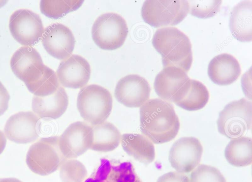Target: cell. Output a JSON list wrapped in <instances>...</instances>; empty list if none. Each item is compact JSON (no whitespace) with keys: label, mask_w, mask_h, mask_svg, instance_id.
I'll return each instance as SVG.
<instances>
[{"label":"cell","mask_w":252,"mask_h":182,"mask_svg":"<svg viewBox=\"0 0 252 182\" xmlns=\"http://www.w3.org/2000/svg\"><path fill=\"white\" fill-rule=\"evenodd\" d=\"M140 125L142 134L155 144L173 140L180 126L172 105L158 98L150 99L140 107Z\"/></svg>","instance_id":"obj_1"},{"label":"cell","mask_w":252,"mask_h":182,"mask_svg":"<svg viewBox=\"0 0 252 182\" xmlns=\"http://www.w3.org/2000/svg\"><path fill=\"white\" fill-rule=\"evenodd\" d=\"M152 44L161 55L164 67L175 66L189 71L192 62V46L184 32L173 27L158 29L153 36Z\"/></svg>","instance_id":"obj_2"},{"label":"cell","mask_w":252,"mask_h":182,"mask_svg":"<svg viewBox=\"0 0 252 182\" xmlns=\"http://www.w3.org/2000/svg\"><path fill=\"white\" fill-rule=\"evenodd\" d=\"M113 107L110 92L104 87L92 84L80 91L77 99L78 111L85 122L94 126L105 121Z\"/></svg>","instance_id":"obj_3"},{"label":"cell","mask_w":252,"mask_h":182,"mask_svg":"<svg viewBox=\"0 0 252 182\" xmlns=\"http://www.w3.org/2000/svg\"><path fill=\"white\" fill-rule=\"evenodd\" d=\"M58 139V136L42 138L30 147L26 162L32 172L46 176L60 168L65 158L60 151Z\"/></svg>","instance_id":"obj_4"},{"label":"cell","mask_w":252,"mask_h":182,"mask_svg":"<svg viewBox=\"0 0 252 182\" xmlns=\"http://www.w3.org/2000/svg\"><path fill=\"white\" fill-rule=\"evenodd\" d=\"M252 112L251 100L242 98L229 102L219 114L218 131L231 139L242 136L252 127Z\"/></svg>","instance_id":"obj_5"},{"label":"cell","mask_w":252,"mask_h":182,"mask_svg":"<svg viewBox=\"0 0 252 182\" xmlns=\"http://www.w3.org/2000/svg\"><path fill=\"white\" fill-rule=\"evenodd\" d=\"M128 30L126 20L118 14L109 12L97 17L92 28L93 39L100 48L113 50L124 43Z\"/></svg>","instance_id":"obj_6"},{"label":"cell","mask_w":252,"mask_h":182,"mask_svg":"<svg viewBox=\"0 0 252 182\" xmlns=\"http://www.w3.org/2000/svg\"><path fill=\"white\" fill-rule=\"evenodd\" d=\"M189 13L188 0H146L141 8L144 22L155 28L177 25Z\"/></svg>","instance_id":"obj_7"},{"label":"cell","mask_w":252,"mask_h":182,"mask_svg":"<svg viewBox=\"0 0 252 182\" xmlns=\"http://www.w3.org/2000/svg\"><path fill=\"white\" fill-rule=\"evenodd\" d=\"M9 28L13 38L24 46H32L42 37L44 28L41 18L28 9H20L10 16Z\"/></svg>","instance_id":"obj_8"},{"label":"cell","mask_w":252,"mask_h":182,"mask_svg":"<svg viewBox=\"0 0 252 182\" xmlns=\"http://www.w3.org/2000/svg\"><path fill=\"white\" fill-rule=\"evenodd\" d=\"M92 126L77 121L71 123L59 137L60 151L65 159H75L90 148Z\"/></svg>","instance_id":"obj_9"},{"label":"cell","mask_w":252,"mask_h":182,"mask_svg":"<svg viewBox=\"0 0 252 182\" xmlns=\"http://www.w3.org/2000/svg\"><path fill=\"white\" fill-rule=\"evenodd\" d=\"M203 153L199 140L193 137L180 138L172 146L169 153V161L177 172L187 173L199 164Z\"/></svg>","instance_id":"obj_10"},{"label":"cell","mask_w":252,"mask_h":182,"mask_svg":"<svg viewBox=\"0 0 252 182\" xmlns=\"http://www.w3.org/2000/svg\"><path fill=\"white\" fill-rule=\"evenodd\" d=\"M39 118L32 111H21L7 120L4 132L10 141L17 144H28L35 141L39 136Z\"/></svg>","instance_id":"obj_11"},{"label":"cell","mask_w":252,"mask_h":182,"mask_svg":"<svg viewBox=\"0 0 252 182\" xmlns=\"http://www.w3.org/2000/svg\"><path fill=\"white\" fill-rule=\"evenodd\" d=\"M151 88L148 81L137 74H129L119 80L114 94L118 102L129 108L140 107L149 99Z\"/></svg>","instance_id":"obj_12"},{"label":"cell","mask_w":252,"mask_h":182,"mask_svg":"<svg viewBox=\"0 0 252 182\" xmlns=\"http://www.w3.org/2000/svg\"><path fill=\"white\" fill-rule=\"evenodd\" d=\"M42 43L49 55L58 60H64L72 54L75 40L67 27L60 23H53L44 29Z\"/></svg>","instance_id":"obj_13"},{"label":"cell","mask_w":252,"mask_h":182,"mask_svg":"<svg viewBox=\"0 0 252 182\" xmlns=\"http://www.w3.org/2000/svg\"><path fill=\"white\" fill-rule=\"evenodd\" d=\"M91 72L88 61L82 56L73 54L60 63L56 74L63 87L76 89L86 86Z\"/></svg>","instance_id":"obj_14"},{"label":"cell","mask_w":252,"mask_h":182,"mask_svg":"<svg viewBox=\"0 0 252 182\" xmlns=\"http://www.w3.org/2000/svg\"><path fill=\"white\" fill-rule=\"evenodd\" d=\"M23 81L31 92L39 97L54 93L60 86L56 73L43 63L31 68Z\"/></svg>","instance_id":"obj_15"},{"label":"cell","mask_w":252,"mask_h":182,"mask_svg":"<svg viewBox=\"0 0 252 182\" xmlns=\"http://www.w3.org/2000/svg\"><path fill=\"white\" fill-rule=\"evenodd\" d=\"M209 93L201 82L189 78L174 93L172 102L188 111L203 108L207 103Z\"/></svg>","instance_id":"obj_16"},{"label":"cell","mask_w":252,"mask_h":182,"mask_svg":"<svg viewBox=\"0 0 252 182\" xmlns=\"http://www.w3.org/2000/svg\"><path fill=\"white\" fill-rule=\"evenodd\" d=\"M241 73L240 64L232 55L227 53L219 54L210 61L208 74L213 82L220 86L232 84Z\"/></svg>","instance_id":"obj_17"},{"label":"cell","mask_w":252,"mask_h":182,"mask_svg":"<svg viewBox=\"0 0 252 182\" xmlns=\"http://www.w3.org/2000/svg\"><path fill=\"white\" fill-rule=\"evenodd\" d=\"M33 112L39 118L57 119L66 111L68 97L63 87L60 86L54 93L44 97L34 95L32 99Z\"/></svg>","instance_id":"obj_18"},{"label":"cell","mask_w":252,"mask_h":182,"mask_svg":"<svg viewBox=\"0 0 252 182\" xmlns=\"http://www.w3.org/2000/svg\"><path fill=\"white\" fill-rule=\"evenodd\" d=\"M189 78L187 73L180 68L165 67L155 78V91L160 99L172 102L173 95Z\"/></svg>","instance_id":"obj_19"},{"label":"cell","mask_w":252,"mask_h":182,"mask_svg":"<svg viewBox=\"0 0 252 182\" xmlns=\"http://www.w3.org/2000/svg\"><path fill=\"white\" fill-rule=\"evenodd\" d=\"M252 1H242L235 5L231 12L229 28L232 35L241 42L252 40Z\"/></svg>","instance_id":"obj_20"},{"label":"cell","mask_w":252,"mask_h":182,"mask_svg":"<svg viewBox=\"0 0 252 182\" xmlns=\"http://www.w3.org/2000/svg\"><path fill=\"white\" fill-rule=\"evenodd\" d=\"M121 144L127 154L141 163L148 164L155 159V150L153 143L143 134H123Z\"/></svg>","instance_id":"obj_21"},{"label":"cell","mask_w":252,"mask_h":182,"mask_svg":"<svg viewBox=\"0 0 252 182\" xmlns=\"http://www.w3.org/2000/svg\"><path fill=\"white\" fill-rule=\"evenodd\" d=\"M92 127L90 149L96 152H108L116 149L121 143L122 134L112 123L105 121Z\"/></svg>","instance_id":"obj_22"},{"label":"cell","mask_w":252,"mask_h":182,"mask_svg":"<svg viewBox=\"0 0 252 182\" xmlns=\"http://www.w3.org/2000/svg\"><path fill=\"white\" fill-rule=\"evenodd\" d=\"M224 155L227 161L235 167H244L252 162V139L241 136L232 139L225 148Z\"/></svg>","instance_id":"obj_23"},{"label":"cell","mask_w":252,"mask_h":182,"mask_svg":"<svg viewBox=\"0 0 252 182\" xmlns=\"http://www.w3.org/2000/svg\"><path fill=\"white\" fill-rule=\"evenodd\" d=\"M43 63L38 51L29 46H23L17 50L10 60L12 71L22 81L31 68Z\"/></svg>","instance_id":"obj_24"},{"label":"cell","mask_w":252,"mask_h":182,"mask_svg":"<svg viewBox=\"0 0 252 182\" xmlns=\"http://www.w3.org/2000/svg\"><path fill=\"white\" fill-rule=\"evenodd\" d=\"M85 182H141L131 166H103Z\"/></svg>","instance_id":"obj_25"},{"label":"cell","mask_w":252,"mask_h":182,"mask_svg":"<svg viewBox=\"0 0 252 182\" xmlns=\"http://www.w3.org/2000/svg\"><path fill=\"white\" fill-rule=\"evenodd\" d=\"M83 0H41V12L49 18L57 19L78 9Z\"/></svg>","instance_id":"obj_26"},{"label":"cell","mask_w":252,"mask_h":182,"mask_svg":"<svg viewBox=\"0 0 252 182\" xmlns=\"http://www.w3.org/2000/svg\"><path fill=\"white\" fill-rule=\"evenodd\" d=\"M59 168L62 182H85L87 179L85 166L77 159H65Z\"/></svg>","instance_id":"obj_27"},{"label":"cell","mask_w":252,"mask_h":182,"mask_svg":"<svg viewBox=\"0 0 252 182\" xmlns=\"http://www.w3.org/2000/svg\"><path fill=\"white\" fill-rule=\"evenodd\" d=\"M189 13L201 18L213 17L220 10L222 0H189Z\"/></svg>","instance_id":"obj_28"},{"label":"cell","mask_w":252,"mask_h":182,"mask_svg":"<svg viewBox=\"0 0 252 182\" xmlns=\"http://www.w3.org/2000/svg\"><path fill=\"white\" fill-rule=\"evenodd\" d=\"M190 182H226L223 175L217 168L205 164H200L192 171Z\"/></svg>","instance_id":"obj_29"},{"label":"cell","mask_w":252,"mask_h":182,"mask_svg":"<svg viewBox=\"0 0 252 182\" xmlns=\"http://www.w3.org/2000/svg\"><path fill=\"white\" fill-rule=\"evenodd\" d=\"M157 182H190L189 177L177 171L170 172L159 177Z\"/></svg>","instance_id":"obj_30"},{"label":"cell","mask_w":252,"mask_h":182,"mask_svg":"<svg viewBox=\"0 0 252 182\" xmlns=\"http://www.w3.org/2000/svg\"><path fill=\"white\" fill-rule=\"evenodd\" d=\"M9 99L8 91L0 82V116L7 110Z\"/></svg>","instance_id":"obj_31"},{"label":"cell","mask_w":252,"mask_h":182,"mask_svg":"<svg viewBox=\"0 0 252 182\" xmlns=\"http://www.w3.org/2000/svg\"><path fill=\"white\" fill-rule=\"evenodd\" d=\"M6 144V137L3 132L0 130V154L4 151Z\"/></svg>","instance_id":"obj_32"},{"label":"cell","mask_w":252,"mask_h":182,"mask_svg":"<svg viewBox=\"0 0 252 182\" xmlns=\"http://www.w3.org/2000/svg\"><path fill=\"white\" fill-rule=\"evenodd\" d=\"M0 182H22L19 180L14 178L0 179Z\"/></svg>","instance_id":"obj_33"}]
</instances>
